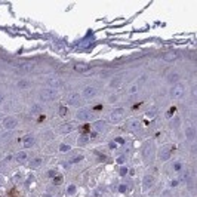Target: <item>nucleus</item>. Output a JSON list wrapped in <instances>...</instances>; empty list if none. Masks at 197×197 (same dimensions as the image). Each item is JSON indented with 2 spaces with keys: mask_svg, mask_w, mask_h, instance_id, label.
<instances>
[{
  "mask_svg": "<svg viewBox=\"0 0 197 197\" xmlns=\"http://www.w3.org/2000/svg\"><path fill=\"white\" fill-rule=\"evenodd\" d=\"M169 95H171V98H173V99L182 98V96L185 95V86L182 85V83H175V85L171 88V90H169Z\"/></svg>",
  "mask_w": 197,
  "mask_h": 197,
  "instance_id": "f257e3e1",
  "label": "nucleus"
},
{
  "mask_svg": "<svg viewBox=\"0 0 197 197\" xmlns=\"http://www.w3.org/2000/svg\"><path fill=\"white\" fill-rule=\"evenodd\" d=\"M56 96H58V92L54 89H49V88L40 89V92H39V98L41 101H54Z\"/></svg>",
  "mask_w": 197,
  "mask_h": 197,
  "instance_id": "f03ea898",
  "label": "nucleus"
},
{
  "mask_svg": "<svg viewBox=\"0 0 197 197\" xmlns=\"http://www.w3.org/2000/svg\"><path fill=\"white\" fill-rule=\"evenodd\" d=\"M65 101H67V104H70V105H76V107H82L83 105V98L77 92H71L70 95H67Z\"/></svg>",
  "mask_w": 197,
  "mask_h": 197,
  "instance_id": "7ed1b4c3",
  "label": "nucleus"
},
{
  "mask_svg": "<svg viewBox=\"0 0 197 197\" xmlns=\"http://www.w3.org/2000/svg\"><path fill=\"white\" fill-rule=\"evenodd\" d=\"M46 83H48V88L49 89H54V90L62 88V85H64V82H62L59 77H48Z\"/></svg>",
  "mask_w": 197,
  "mask_h": 197,
  "instance_id": "20e7f679",
  "label": "nucleus"
},
{
  "mask_svg": "<svg viewBox=\"0 0 197 197\" xmlns=\"http://www.w3.org/2000/svg\"><path fill=\"white\" fill-rule=\"evenodd\" d=\"M123 117H124V108H116V110H113V111L110 113V120H111L113 123L120 122Z\"/></svg>",
  "mask_w": 197,
  "mask_h": 197,
  "instance_id": "39448f33",
  "label": "nucleus"
},
{
  "mask_svg": "<svg viewBox=\"0 0 197 197\" xmlns=\"http://www.w3.org/2000/svg\"><path fill=\"white\" fill-rule=\"evenodd\" d=\"M18 126V120L16 117H12V116H9V117H5L3 119V128L7 129V130H12Z\"/></svg>",
  "mask_w": 197,
  "mask_h": 197,
  "instance_id": "423d86ee",
  "label": "nucleus"
},
{
  "mask_svg": "<svg viewBox=\"0 0 197 197\" xmlns=\"http://www.w3.org/2000/svg\"><path fill=\"white\" fill-rule=\"evenodd\" d=\"M82 95L85 96V98H88V99H90V98H95V96L98 95V89H96L95 86H86L85 89H83Z\"/></svg>",
  "mask_w": 197,
  "mask_h": 197,
  "instance_id": "0eeeda50",
  "label": "nucleus"
},
{
  "mask_svg": "<svg viewBox=\"0 0 197 197\" xmlns=\"http://www.w3.org/2000/svg\"><path fill=\"white\" fill-rule=\"evenodd\" d=\"M33 70H34L33 62H24V64H19L16 67V73H31Z\"/></svg>",
  "mask_w": 197,
  "mask_h": 197,
  "instance_id": "6e6552de",
  "label": "nucleus"
},
{
  "mask_svg": "<svg viewBox=\"0 0 197 197\" xmlns=\"http://www.w3.org/2000/svg\"><path fill=\"white\" fill-rule=\"evenodd\" d=\"M144 157H145V160H151L153 159V154H154V147H153V144H145L144 145Z\"/></svg>",
  "mask_w": 197,
  "mask_h": 197,
  "instance_id": "1a4fd4ad",
  "label": "nucleus"
},
{
  "mask_svg": "<svg viewBox=\"0 0 197 197\" xmlns=\"http://www.w3.org/2000/svg\"><path fill=\"white\" fill-rule=\"evenodd\" d=\"M76 117L79 120H88V119H90V113L88 110H85V108H82V110H79L76 113Z\"/></svg>",
  "mask_w": 197,
  "mask_h": 197,
  "instance_id": "9d476101",
  "label": "nucleus"
},
{
  "mask_svg": "<svg viewBox=\"0 0 197 197\" xmlns=\"http://www.w3.org/2000/svg\"><path fill=\"white\" fill-rule=\"evenodd\" d=\"M34 144H36V139H34V137H31V135H27V137L22 139V145L25 148H31Z\"/></svg>",
  "mask_w": 197,
  "mask_h": 197,
  "instance_id": "9b49d317",
  "label": "nucleus"
},
{
  "mask_svg": "<svg viewBox=\"0 0 197 197\" xmlns=\"http://www.w3.org/2000/svg\"><path fill=\"white\" fill-rule=\"evenodd\" d=\"M74 71L77 73H85V71H89V65L85 64V62H77V64H74Z\"/></svg>",
  "mask_w": 197,
  "mask_h": 197,
  "instance_id": "f8f14e48",
  "label": "nucleus"
},
{
  "mask_svg": "<svg viewBox=\"0 0 197 197\" xmlns=\"http://www.w3.org/2000/svg\"><path fill=\"white\" fill-rule=\"evenodd\" d=\"M139 126H141V122H139L138 119H130V120L128 122V128H129L130 130H138Z\"/></svg>",
  "mask_w": 197,
  "mask_h": 197,
  "instance_id": "ddd939ff",
  "label": "nucleus"
},
{
  "mask_svg": "<svg viewBox=\"0 0 197 197\" xmlns=\"http://www.w3.org/2000/svg\"><path fill=\"white\" fill-rule=\"evenodd\" d=\"M171 157V148L169 147H164L160 150V154H159V159L160 160H168Z\"/></svg>",
  "mask_w": 197,
  "mask_h": 197,
  "instance_id": "4468645a",
  "label": "nucleus"
},
{
  "mask_svg": "<svg viewBox=\"0 0 197 197\" xmlns=\"http://www.w3.org/2000/svg\"><path fill=\"white\" fill-rule=\"evenodd\" d=\"M73 129H74V123H65L59 128V132L61 133H70V132H73Z\"/></svg>",
  "mask_w": 197,
  "mask_h": 197,
  "instance_id": "2eb2a0df",
  "label": "nucleus"
},
{
  "mask_svg": "<svg viewBox=\"0 0 197 197\" xmlns=\"http://www.w3.org/2000/svg\"><path fill=\"white\" fill-rule=\"evenodd\" d=\"M15 159H16V162H19V163H24V162L28 159V153H27V151H19V153H16Z\"/></svg>",
  "mask_w": 197,
  "mask_h": 197,
  "instance_id": "dca6fc26",
  "label": "nucleus"
},
{
  "mask_svg": "<svg viewBox=\"0 0 197 197\" xmlns=\"http://www.w3.org/2000/svg\"><path fill=\"white\" fill-rule=\"evenodd\" d=\"M179 77H181L179 73H171V74L166 77V80H168V83H172V85H173V83H178Z\"/></svg>",
  "mask_w": 197,
  "mask_h": 197,
  "instance_id": "f3484780",
  "label": "nucleus"
},
{
  "mask_svg": "<svg viewBox=\"0 0 197 197\" xmlns=\"http://www.w3.org/2000/svg\"><path fill=\"white\" fill-rule=\"evenodd\" d=\"M185 137H187V139H188V141H194V138H196V129L193 126H190L188 129L185 130Z\"/></svg>",
  "mask_w": 197,
  "mask_h": 197,
  "instance_id": "a211bd4d",
  "label": "nucleus"
},
{
  "mask_svg": "<svg viewBox=\"0 0 197 197\" xmlns=\"http://www.w3.org/2000/svg\"><path fill=\"white\" fill-rule=\"evenodd\" d=\"M30 85H31V82H30V80L22 79V80H18L16 88H18V89H27V88H30Z\"/></svg>",
  "mask_w": 197,
  "mask_h": 197,
  "instance_id": "6ab92c4d",
  "label": "nucleus"
},
{
  "mask_svg": "<svg viewBox=\"0 0 197 197\" xmlns=\"http://www.w3.org/2000/svg\"><path fill=\"white\" fill-rule=\"evenodd\" d=\"M154 184V178L151 175H147V176H144V182H142V185H144V188H148V187H151Z\"/></svg>",
  "mask_w": 197,
  "mask_h": 197,
  "instance_id": "aec40b11",
  "label": "nucleus"
},
{
  "mask_svg": "<svg viewBox=\"0 0 197 197\" xmlns=\"http://www.w3.org/2000/svg\"><path fill=\"white\" fill-rule=\"evenodd\" d=\"M176 59V54L175 52H168V54L163 55V61L164 62H173Z\"/></svg>",
  "mask_w": 197,
  "mask_h": 197,
  "instance_id": "412c9836",
  "label": "nucleus"
},
{
  "mask_svg": "<svg viewBox=\"0 0 197 197\" xmlns=\"http://www.w3.org/2000/svg\"><path fill=\"white\" fill-rule=\"evenodd\" d=\"M41 163H43V160H41L40 157H36V159H33V160L30 162V164H28V166H30L31 169H37L39 166H41Z\"/></svg>",
  "mask_w": 197,
  "mask_h": 197,
  "instance_id": "4be33fe9",
  "label": "nucleus"
},
{
  "mask_svg": "<svg viewBox=\"0 0 197 197\" xmlns=\"http://www.w3.org/2000/svg\"><path fill=\"white\" fill-rule=\"evenodd\" d=\"M120 83H122V77H114L110 82V86L111 88H117V86H120Z\"/></svg>",
  "mask_w": 197,
  "mask_h": 197,
  "instance_id": "5701e85b",
  "label": "nucleus"
},
{
  "mask_svg": "<svg viewBox=\"0 0 197 197\" xmlns=\"http://www.w3.org/2000/svg\"><path fill=\"white\" fill-rule=\"evenodd\" d=\"M93 128H95L96 130H102L104 128H105V122H96L95 124H93Z\"/></svg>",
  "mask_w": 197,
  "mask_h": 197,
  "instance_id": "b1692460",
  "label": "nucleus"
},
{
  "mask_svg": "<svg viewBox=\"0 0 197 197\" xmlns=\"http://www.w3.org/2000/svg\"><path fill=\"white\" fill-rule=\"evenodd\" d=\"M88 141H89V137H86V135H83V137H80V138H79V142H80L82 145H85Z\"/></svg>",
  "mask_w": 197,
  "mask_h": 197,
  "instance_id": "393cba45",
  "label": "nucleus"
},
{
  "mask_svg": "<svg viewBox=\"0 0 197 197\" xmlns=\"http://www.w3.org/2000/svg\"><path fill=\"white\" fill-rule=\"evenodd\" d=\"M181 168H182V163L181 162H175L173 163V171H181Z\"/></svg>",
  "mask_w": 197,
  "mask_h": 197,
  "instance_id": "a878e982",
  "label": "nucleus"
},
{
  "mask_svg": "<svg viewBox=\"0 0 197 197\" xmlns=\"http://www.w3.org/2000/svg\"><path fill=\"white\" fill-rule=\"evenodd\" d=\"M61 182H62V176H61V175H58V176H56V179L54 178V184H56V185H58V184H61Z\"/></svg>",
  "mask_w": 197,
  "mask_h": 197,
  "instance_id": "bb28decb",
  "label": "nucleus"
},
{
  "mask_svg": "<svg viewBox=\"0 0 197 197\" xmlns=\"http://www.w3.org/2000/svg\"><path fill=\"white\" fill-rule=\"evenodd\" d=\"M74 191H76V187H74V185H70V187H68V193H70V194H74Z\"/></svg>",
  "mask_w": 197,
  "mask_h": 197,
  "instance_id": "cd10ccee",
  "label": "nucleus"
},
{
  "mask_svg": "<svg viewBox=\"0 0 197 197\" xmlns=\"http://www.w3.org/2000/svg\"><path fill=\"white\" fill-rule=\"evenodd\" d=\"M70 150V145H61V151H68Z\"/></svg>",
  "mask_w": 197,
  "mask_h": 197,
  "instance_id": "c85d7f7f",
  "label": "nucleus"
},
{
  "mask_svg": "<svg viewBox=\"0 0 197 197\" xmlns=\"http://www.w3.org/2000/svg\"><path fill=\"white\" fill-rule=\"evenodd\" d=\"M126 173H128V169H126V168H122V169H120V175H126Z\"/></svg>",
  "mask_w": 197,
  "mask_h": 197,
  "instance_id": "c756f323",
  "label": "nucleus"
},
{
  "mask_svg": "<svg viewBox=\"0 0 197 197\" xmlns=\"http://www.w3.org/2000/svg\"><path fill=\"white\" fill-rule=\"evenodd\" d=\"M39 110H40V108H39V105H34V108H33V110H31V111H33V113H37Z\"/></svg>",
  "mask_w": 197,
  "mask_h": 197,
  "instance_id": "7c9ffc66",
  "label": "nucleus"
},
{
  "mask_svg": "<svg viewBox=\"0 0 197 197\" xmlns=\"http://www.w3.org/2000/svg\"><path fill=\"white\" fill-rule=\"evenodd\" d=\"M120 191H126V187H124V185H120Z\"/></svg>",
  "mask_w": 197,
  "mask_h": 197,
  "instance_id": "2f4dec72",
  "label": "nucleus"
},
{
  "mask_svg": "<svg viewBox=\"0 0 197 197\" xmlns=\"http://www.w3.org/2000/svg\"><path fill=\"white\" fill-rule=\"evenodd\" d=\"M59 111H61V114H65V108H64V107H61V110H59Z\"/></svg>",
  "mask_w": 197,
  "mask_h": 197,
  "instance_id": "473e14b6",
  "label": "nucleus"
},
{
  "mask_svg": "<svg viewBox=\"0 0 197 197\" xmlns=\"http://www.w3.org/2000/svg\"><path fill=\"white\" fill-rule=\"evenodd\" d=\"M2 102H3V95L0 93V104H2Z\"/></svg>",
  "mask_w": 197,
  "mask_h": 197,
  "instance_id": "72a5a7b5",
  "label": "nucleus"
}]
</instances>
